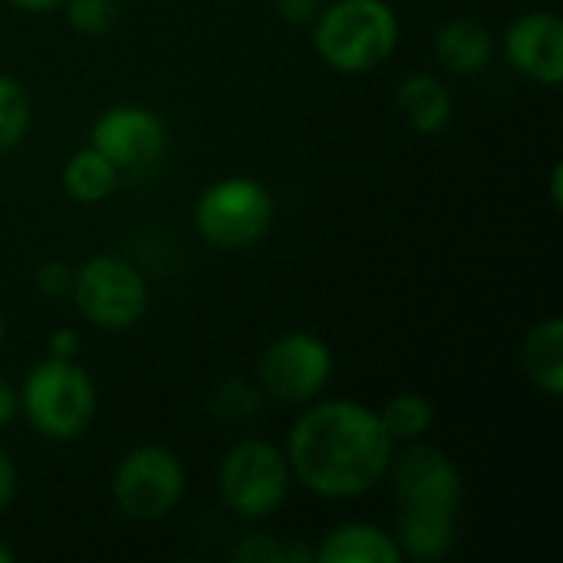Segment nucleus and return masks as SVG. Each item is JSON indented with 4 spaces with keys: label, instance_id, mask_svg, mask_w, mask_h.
Returning a JSON list of instances; mask_svg holds the SVG:
<instances>
[{
    "label": "nucleus",
    "instance_id": "obj_1",
    "mask_svg": "<svg viewBox=\"0 0 563 563\" xmlns=\"http://www.w3.org/2000/svg\"><path fill=\"white\" fill-rule=\"evenodd\" d=\"M379 412L356 399H313L287 432L284 455L294 482L323 501H356L376 492L393 462Z\"/></svg>",
    "mask_w": 563,
    "mask_h": 563
},
{
    "label": "nucleus",
    "instance_id": "obj_2",
    "mask_svg": "<svg viewBox=\"0 0 563 563\" xmlns=\"http://www.w3.org/2000/svg\"><path fill=\"white\" fill-rule=\"evenodd\" d=\"M402 23L389 0H330L310 23L313 53L343 76H366L399 49Z\"/></svg>",
    "mask_w": 563,
    "mask_h": 563
},
{
    "label": "nucleus",
    "instance_id": "obj_3",
    "mask_svg": "<svg viewBox=\"0 0 563 563\" xmlns=\"http://www.w3.org/2000/svg\"><path fill=\"white\" fill-rule=\"evenodd\" d=\"M20 416L26 426L46 442H76L92 429L99 393L86 366L79 360L46 356L33 363L16 386Z\"/></svg>",
    "mask_w": 563,
    "mask_h": 563
},
{
    "label": "nucleus",
    "instance_id": "obj_4",
    "mask_svg": "<svg viewBox=\"0 0 563 563\" xmlns=\"http://www.w3.org/2000/svg\"><path fill=\"white\" fill-rule=\"evenodd\" d=\"M274 221L277 198L264 181L251 175H224L211 181L191 208L198 238L224 254L257 247L274 231Z\"/></svg>",
    "mask_w": 563,
    "mask_h": 563
},
{
    "label": "nucleus",
    "instance_id": "obj_5",
    "mask_svg": "<svg viewBox=\"0 0 563 563\" xmlns=\"http://www.w3.org/2000/svg\"><path fill=\"white\" fill-rule=\"evenodd\" d=\"M69 297L76 313L102 330V333H125L142 323L148 313V280L139 264L122 254H92L79 267H73Z\"/></svg>",
    "mask_w": 563,
    "mask_h": 563
},
{
    "label": "nucleus",
    "instance_id": "obj_6",
    "mask_svg": "<svg viewBox=\"0 0 563 563\" xmlns=\"http://www.w3.org/2000/svg\"><path fill=\"white\" fill-rule=\"evenodd\" d=\"M294 472L287 465L284 445L267 439H238L218 462V498L244 521L274 518L290 498Z\"/></svg>",
    "mask_w": 563,
    "mask_h": 563
},
{
    "label": "nucleus",
    "instance_id": "obj_7",
    "mask_svg": "<svg viewBox=\"0 0 563 563\" xmlns=\"http://www.w3.org/2000/svg\"><path fill=\"white\" fill-rule=\"evenodd\" d=\"M185 485L181 459L158 442H145L119 459L109 492L122 518L135 525H158L181 505Z\"/></svg>",
    "mask_w": 563,
    "mask_h": 563
},
{
    "label": "nucleus",
    "instance_id": "obj_8",
    "mask_svg": "<svg viewBox=\"0 0 563 563\" xmlns=\"http://www.w3.org/2000/svg\"><path fill=\"white\" fill-rule=\"evenodd\" d=\"M333 369V350L323 336L310 330H287L264 346L257 360V386L264 399L307 406L327 393Z\"/></svg>",
    "mask_w": 563,
    "mask_h": 563
},
{
    "label": "nucleus",
    "instance_id": "obj_9",
    "mask_svg": "<svg viewBox=\"0 0 563 563\" xmlns=\"http://www.w3.org/2000/svg\"><path fill=\"white\" fill-rule=\"evenodd\" d=\"M393 492L399 508H429V511H455L462 505V472L452 462L449 452H442L439 445L422 442H409V445H396L393 462H389V475Z\"/></svg>",
    "mask_w": 563,
    "mask_h": 563
},
{
    "label": "nucleus",
    "instance_id": "obj_10",
    "mask_svg": "<svg viewBox=\"0 0 563 563\" xmlns=\"http://www.w3.org/2000/svg\"><path fill=\"white\" fill-rule=\"evenodd\" d=\"M86 145L102 152L119 172H145L168 152V125L148 106L119 102L96 115Z\"/></svg>",
    "mask_w": 563,
    "mask_h": 563
},
{
    "label": "nucleus",
    "instance_id": "obj_11",
    "mask_svg": "<svg viewBox=\"0 0 563 563\" xmlns=\"http://www.w3.org/2000/svg\"><path fill=\"white\" fill-rule=\"evenodd\" d=\"M505 63L544 86L558 89L563 82V20L554 10H525L501 33Z\"/></svg>",
    "mask_w": 563,
    "mask_h": 563
},
{
    "label": "nucleus",
    "instance_id": "obj_12",
    "mask_svg": "<svg viewBox=\"0 0 563 563\" xmlns=\"http://www.w3.org/2000/svg\"><path fill=\"white\" fill-rule=\"evenodd\" d=\"M435 59L455 76H478L492 66L498 40L488 23L475 16H449L432 36Z\"/></svg>",
    "mask_w": 563,
    "mask_h": 563
},
{
    "label": "nucleus",
    "instance_id": "obj_13",
    "mask_svg": "<svg viewBox=\"0 0 563 563\" xmlns=\"http://www.w3.org/2000/svg\"><path fill=\"white\" fill-rule=\"evenodd\" d=\"M393 538H396L402 558H409V561H442L459 544V515L455 511H429V508H399Z\"/></svg>",
    "mask_w": 563,
    "mask_h": 563
},
{
    "label": "nucleus",
    "instance_id": "obj_14",
    "mask_svg": "<svg viewBox=\"0 0 563 563\" xmlns=\"http://www.w3.org/2000/svg\"><path fill=\"white\" fill-rule=\"evenodd\" d=\"M317 563H402V551L393 531L369 521H343L330 528L317 548Z\"/></svg>",
    "mask_w": 563,
    "mask_h": 563
},
{
    "label": "nucleus",
    "instance_id": "obj_15",
    "mask_svg": "<svg viewBox=\"0 0 563 563\" xmlns=\"http://www.w3.org/2000/svg\"><path fill=\"white\" fill-rule=\"evenodd\" d=\"M396 106L419 135H439L442 129H449L455 115V96L449 82L429 69H416L399 82Z\"/></svg>",
    "mask_w": 563,
    "mask_h": 563
},
{
    "label": "nucleus",
    "instance_id": "obj_16",
    "mask_svg": "<svg viewBox=\"0 0 563 563\" xmlns=\"http://www.w3.org/2000/svg\"><path fill=\"white\" fill-rule=\"evenodd\" d=\"M521 369L534 389L551 399L563 396V317L538 320L521 343Z\"/></svg>",
    "mask_w": 563,
    "mask_h": 563
},
{
    "label": "nucleus",
    "instance_id": "obj_17",
    "mask_svg": "<svg viewBox=\"0 0 563 563\" xmlns=\"http://www.w3.org/2000/svg\"><path fill=\"white\" fill-rule=\"evenodd\" d=\"M63 191L76 201V205H102L115 195L122 172L92 145L76 148L66 165H63Z\"/></svg>",
    "mask_w": 563,
    "mask_h": 563
},
{
    "label": "nucleus",
    "instance_id": "obj_18",
    "mask_svg": "<svg viewBox=\"0 0 563 563\" xmlns=\"http://www.w3.org/2000/svg\"><path fill=\"white\" fill-rule=\"evenodd\" d=\"M376 412H379V419H383V426L396 445L422 442L435 422V406L422 393H396Z\"/></svg>",
    "mask_w": 563,
    "mask_h": 563
},
{
    "label": "nucleus",
    "instance_id": "obj_19",
    "mask_svg": "<svg viewBox=\"0 0 563 563\" xmlns=\"http://www.w3.org/2000/svg\"><path fill=\"white\" fill-rule=\"evenodd\" d=\"M33 125V96L23 79L0 73V155L13 152Z\"/></svg>",
    "mask_w": 563,
    "mask_h": 563
},
{
    "label": "nucleus",
    "instance_id": "obj_20",
    "mask_svg": "<svg viewBox=\"0 0 563 563\" xmlns=\"http://www.w3.org/2000/svg\"><path fill=\"white\" fill-rule=\"evenodd\" d=\"M264 409V393L257 383H247V379H224L214 396H211V412L221 419V422H251L257 412Z\"/></svg>",
    "mask_w": 563,
    "mask_h": 563
},
{
    "label": "nucleus",
    "instance_id": "obj_21",
    "mask_svg": "<svg viewBox=\"0 0 563 563\" xmlns=\"http://www.w3.org/2000/svg\"><path fill=\"white\" fill-rule=\"evenodd\" d=\"M59 10H63L69 30L79 36H89V40L112 33L119 26V13H122L119 0H66Z\"/></svg>",
    "mask_w": 563,
    "mask_h": 563
},
{
    "label": "nucleus",
    "instance_id": "obj_22",
    "mask_svg": "<svg viewBox=\"0 0 563 563\" xmlns=\"http://www.w3.org/2000/svg\"><path fill=\"white\" fill-rule=\"evenodd\" d=\"M234 563H287V541H277L274 534L254 531L241 534L231 548Z\"/></svg>",
    "mask_w": 563,
    "mask_h": 563
},
{
    "label": "nucleus",
    "instance_id": "obj_23",
    "mask_svg": "<svg viewBox=\"0 0 563 563\" xmlns=\"http://www.w3.org/2000/svg\"><path fill=\"white\" fill-rule=\"evenodd\" d=\"M33 284L43 297H63L69 294V284H73V267L66 261H43L36 271H33Z\"/></svg>",
    "mask_w": 563,
    "mask_h": 563
},
{
    "label": "nucleus",
    "instance_id": "obj_24",
    "mask_svg": "<svg viewBox=\"0 0 563 563\" xmlns=\"http://www.w3.org/2000/svg\"><path fill=\"white\" fill-rule=\"evenodd\" d=\"M274 3V13L290 23V26H310L317 20V13L323 10L327 0H271Z\"/></svg>",
    "mask_w": 563,
    "mask_h": 563
},
{
    "label": "nucleus",
    "instance_id": "obj_25",
    "mask_svg": "<svg viewBox=\"0 0 563 563\" xmlns=\"http://www.w3.org/2000/svg\"><path fill=\"white\" fill-rule=\"evenodd\" d=\"M82 350V340L73 327H56L46 336V356H59V360H76Z\"/></svg>",
    "mask_w": 563,
    "mask_h": 563
},
{
    "label": "nucleus",
    "instance_id": "obj_26",
    "mask_svg": "<svg viewBox=\"0 0 563 563\" xmlns=\"http://www.w3.org/2000/svg\"><path fill=\"white\" fill-rule=\"evenodd\" d=\"M16 492H20V472H16V462L10 459V452L0 449V511H7L13 501H16Z\"/></svg>",
    "mask_w": 563,
    "mask_h": 563
},
{
    "label": "nucleus",
    "instance_id": "obj_27",
    "mask_svg": "<svg viewBox=\"0 0 563 563\" xmlns=\"http://www.w3.org/2000/svg\"><path fill=\"white\" fill-rule=\"evenodd\" d=\"M20 416V399H16V386L0 376V429H7L13 419Z\"/></svg>",
    "mask_w": 563,
    "mask_h": 563
},
{
    "label": "nucleus",
    "instance_id": "obj_28",
    "mask_svg": "<svg viewBox=\"0 0 563 563\" xmlns=\"http://www.w3.org/2000/svg\"><path fill=\"white\" fill-rule=\"evenodd\" d=\"M3 3L20 13H56L66 0H3Z\"/></svg>",
    "mask_w": 563,
    "mask_h": 563
},
{
    "label": "nucleus",
    "instance_id": "obj_29",
    "mask_svg": "<svg viewBox=\"0 0 563 563\" xmlns=\"http://www.w3.org/2000/svg\"><path fill=\"white\" fill-rule=\"evenodd\" d=\"M561 178H563V168L561 165H554V175H551V198H554V205L561 208Z\"/></svg>",
    "mask_w": 563,
    "mask_h": 563
},
{
    "label": "nucleus",
    "instance_id": "obj_30",
    "mask_svg": "<svg viewBox=\"0 0 563 563\" xmlns=\"http://www.w3.org/2000/svg\"><path fill=\"white\" fill-rule=\"evenodd\" d=\"M13 561H16V554H13V548L0 541V563H13Z\"/></svg>",
    "mask_w": 563,
    "mask_h": 563
},
{
    "label": "nucleus",
    "instance_id": "obj_31",
    "mask_svg": "<svg viewBox=\"0 0 563 563\" xmlns=\"http://www.w3.org/2000/svg\"><path fill=\"white\" fill-rule=\"evenodd\" d=\"M3 340H7V323H3V313H0V350H3Z\"/></svg>",
    "mask_w": 563,
    "mask_h": 563
}]
</instances>
